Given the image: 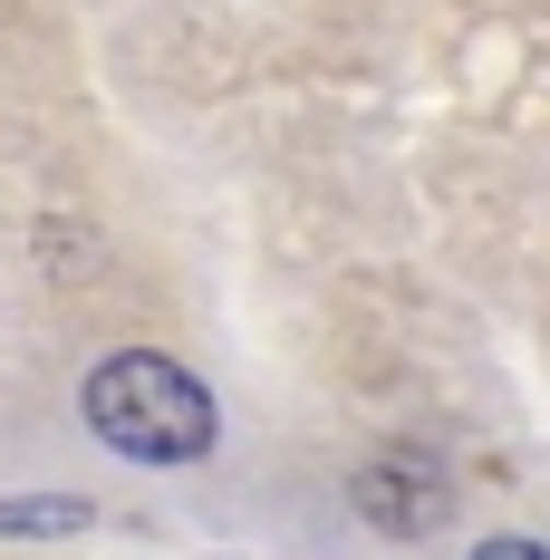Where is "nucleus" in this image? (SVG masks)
<instances>
[{
	"label": "nucleus",
	"mask_w": 550,
	"mask_h": 560,
	"mask_svg": "<svg viewBox=\"0 0 550 560\" xmlns=\"http://www.w3.org/2000/svg\"><path fill=\"white\" fill-rule=\"evenodd\" d=\"M78 406H87L97 445H116L126 464H203L213 435H222L213 387L184 358H165V348H116V358H97L87 387H78Z\"/></svg>",
	"instance_id": "nucleus-1"
},
{
	"label": "nucleus",
	"mask_w": 550,
	"mask_h": 560,
	"mask_svg": "<svg viewBox=\"0 0 550 560\" xmlns=\"http://www.w3.org/2000/svg\"><path fill=\"white\" fill-rule=\"evenodd\" d=\"M348 503L367 512L386 541H435L444 522H454V474L425 464V454H406V445H386L348 474Z\"/></svg>",
	"instance_id": "nucleus-2"
},
{
	"label": "nucleus",
	"mask_w": 550,
	"mask_h": 560,
	"mask_svg": "<svg viewBox=\"0 0 550 560\" xmlns=\"http://www.w3.org/2000/svg\"><path fill=\"white\" fill-rule=\"evenodd\" d=\"M87 522H97L87 493H0V541H68Z\"/></svg>",
	"instance_id": "nucleus-3"
},
{
	"label": "nucleus",
	"mask_w": 550,
	"mask_h": 560,
	"mask_svg": "<svg viewBox=\"0 0 550 560\" xmlns=\"http://www.w3.org/2000/svg\"><path fill=\"white\" fill-rule=\"evenodd\" d=\"M473 560H550L541 541H522V532H502V541H473Z\"/></svg>",
	"instance_id": "nucleus-4"
}]
</instances>
